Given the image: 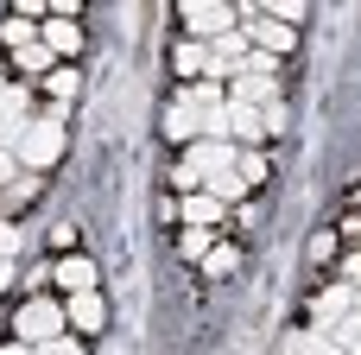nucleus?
Returning <instances> with one entry per match:
<instances>
[{"label":"nucleus","mask_w":361,"mask_h":355,"mask_svg":"<svg viewBox=\"0 0 361 355\" xmlns=\"http://www.w3.org/2000/svg\"><path fill=\"white\" fill-rule=\"evenodd\" d=\"M0 95H6V83H0Z\"/></svg>","instance_id":"29"},{"label":"nucleus","mask_w":361,"mask_h":355,"mask_svg":"<svg viewBox=\"0 0 361 355\" xmlns=\"http://www.w3.org/2000/svg\"><path fill=\"white\" fill-rule=\"evenodd\" d=\"M203 267H209L216 279H222V273H235V248H209V260H203Z\"/></svg>","instance_id":"19"},{"label":"nucleus","mask_w":361,"mask_h":355,"mask_svg":"<svg viewBox=\"0 0 361 355\" xmlns=\"http://www.w3.org/2000/svg\"><path fill=\"white\" fill-rule=\"evenodd\" d=\"M6 273H13V267H6V260H0V292H6Z\"/></svg>","instance_id":"27"},{"label":"nucleus","mask_w":361,"mask_h":355,"mask_svg":"<svg viewBox=\"0 0 361 355\" xmlns=\"http://www.w3.org/2000/svg\"><path fill=\"white\" fill-rule=\"evenodd\" d=\"M57 152H63V121H57V114L32 121L25 140H19V165H25V172H44V165H57Z\"/></svg>","instance_id":"2"},{"label":"nucleus","mask_w":361,"mask_h":355,"mask_svg":"<svg viewBox=\"0 0 361 355\" xmlns=\"http://www.w3.org/2000/svg\"><path fill=\"white\" fill-rule=\"evenodd\" d=\"M63 324H70V318H63L51 299H32V305L19 311V337H25V349H44V343H57V337H63Z\"/></svg>","instance_id":"3"},{"label":"nucleus","mask_w":361,"mask_h":355,"mask_svg":"<svg viewBox=\"0 0 361 355\" xmlns=\"http://www.w3.org/2000/svg\"><path fill=\"white\" fill-rule=\"evenodd\" d=\"M317 324H343L349 311H355V286H330V292H317Z\"/></svg>","instance_id":"8"},{"label":"nucleus","mask_w":361,"mask_h":355,"mask_svg":"<svg viewBox=\"0 0 361 355\" xmlns=\"http://www.w3.org/2000/svg\"><path fill=\"white\" fill-rule=\"evenodd\" d=\"M197 127H203V140H222V146H228V108H209V114H197Z\"/></svg>","instance_id":"16"},{"label":"nucleus","mask_w":361,"mask_h":355,"mask_svg":"<svg viewBox=\"0 0 361 355\" xmlns=\"http://www.w3.org/2000/svg\"><path fill=\"white\" fill-rule=\"evenodd\" d=\"M279 355H349L330 330H305V337H279Z\"/></svg>","instance_id":"7"},{"label":"nucleus","mask_w":361,"mask_h":355,"mask_svg":"<svg viewBox=\"0 0 361 355\" xmlns=\"http://www.w3.org/2000/svg\"><path fill=\"white\" fill-rule=\"evenodd\" d=\"M63 318H70V324H76V330H102V318H108V305H102V299H95V292H76V299H70V311H63Z\"/></svg>","instance_id":"9"},{"label":"nucleus","mask_w":361,"mask_h":355,"mask_svg":"<svg viewBox=\"0 0 361 355\" xmlns=\"http://www.w3.org/2000/svg\"><path fill=\"white\" fill-rule=\"evenodd\" d=\"M235 172H241V184H260V178H267V165H260V159H254V152H247V159H241V165H235Z\"/></svg>","instance_id":"20"},{"label":"nucleus","mask_w":361,"mask_h":355,"mask_svg":"<svg viewBox=\"0 0 361 355\" xmlns=\"http://www.w3.org/2000/svg\"><path fill=\"white\" fill-rule=\"evenodd\" d=\"M0 355H38V349H25V343H13V349H0Z\"/></svg>","instance_id":"26"},{"label":"nucleus","mask_w":361,"mask_h":355,"mask_svg":"<svg viewBox=\"0 0 361 355\" xmlns=\"http://www.w3.org/2000/svg\"><path fill=\"white\" fill-rule=\"evenodd\" d=\"M19 172V152H0V178H13Z\"/></svg>","instance_id":"24"},{"label":"nucleus","mask_w":361,"mask_h":355,"mask_svg":"<svg viewBox=\"0 0 361 355\" xmlns=\"http://www.w3.org/2000/svg\"><path fill=\"white\" fill-rule=\"evenodd\" d=\"M247 38H254V44L267 51V57H286V51L298 44V32H292V25H279V19H267V13H260V19L247 25Z\"/></svg>","instance_id":"5"},{"label":"nucleus","mask_w":361,"mask_h":355,"mask_svg":"<svg viewBox=\"0 0 361 355\" xmlns=\"http://www.w3.org/2000/svg\"><path fill=\"white\" fill-rule=\"evenodd\" d=\"M13 254H19V235H13V229L0 222V260H13Z\"/></svg>","instance_id":"23"},{"label":"nucleus","mask_w":361,"mask_h":355,"mask_svg":"<svg viewBox=\"0 0 361 355\" xmlns=\"http://www.w3.org/2000/svg\"><path fill=\"white\" fill-rule=\"evenodd\" d=\"M165 133H171V140H190V146H197V140H203V127H197V114H190V108H184V102H178V108H171V114H165Z\"/></svg>","instance_id":"14"},{"label":"nucleus","mask_w":361,"mask_h":355,"mask_svg":"<svg viewBox=\"0 0 361 355\" xmlns=\"http://www.w3.org/2000/svg\"><path fill=\"white\" fill-rule=\"evenodd\" d=\"M216 216H222V203H216L209 191H190V197H184V222H190V229H209Z\"/></svg>","instance_id":"11"},{"label":"nucleus","mask_w":361,"mask_h":355,"mask_svg":"<svg viewBox=\"0 0 361 355\" xmlns=\"http://www.w3.org/2000/svg\"><path fill=\"white\" fill-rule=\"evenodd\" d=\"M355 318H361V286H355Z\"/></svg>","instance_id":"28"},{"label":"nucleus","mask_w":361,"mask_h":355,"mask_svg":"<svg viewBox=\"0 0 361 355\" xmlns=\"http://www.w3.org/2000/svg\"><path fill=\"white\" fill-rule=\"evenodd\" d=\"M184 165L203 178V191L216 197V203H235L247 184H241V172H235V146H222V140H197L190 152H184Z\"/></svg>","instance_id":"1"},{"label":"nucleus","mask_w":361,"mask_h":355,"mask_svg":"<svg viewBox=\"0 0 361 355\" xmlns=\"http://www.w3.org/2000/svg\"><path fill=\"white\" fill-rule=\"evenodd\" d=\"M57 286H70V292H95V267H89V260H63V267H57Z\"/></svg>","instance_id":"15"},{"label":"nucleus","mask_w":361,"mask_h":355,"mask_svg":"<svg viewBox=\"0 0 361 355\" xmlns=\"http://www.w3.org/2000/svg\"><path fill=\"white\" fill-rule=\"evenodd\" d=\"M178 241H184V254H190V260H209V248H216V241H209V229H184Z\"/></svg>","instance_id":"18"},{"label":"nucleus","mask_w":361,"mask_h":355,"mask_svg":"<svg viewBox=\"0 0 361 355\" xmlns=\"http://www.w3.org/2000/svg\"><path fill=\"white\" fill-rule=\"evenodd\" d=\"M247 76H273V57L267 51H247Z\"/></svg>","instance_id":"22"},{"label":"nucleus","mask_w":361,"mask_h":355,"mask_svg":"<svg viewBox=\"0 0 361 355\" xmlns=\"http://www.w3.org/2000/svg\"><path fill=\"white\" fill-rule=\"evenodd\" d=\"M44 64H51V44H44V38L19 44V70H44Z\"/></svg>","instance_id":"17"},{"label":"nucleus","mask_w":361,"mask_h":355,"mask_svg":"<svg viewBox=\"0 0 361 355\" xmlns=\"http://www.w3.org/2000/svg\"><path fill=\"white\" fill-rule=\"evenodd\" d=\"M343 273H349V279H361V254H349V267H343Z\"/></svg>","instance_id":"25"},{"label":"nucleus","mask_w":361,"mask_h":355,"mask_svg":"<svg viewBox=\"0 0 361 355\" xmlns=\"http://www.w3.org/2000/svg\"><path fill=\"white\" fill-rule=\"evenodd\" d=\"M38 355H82V343H76V337H57V343H44Z\"/></svg>","instance_id":"21"},{"label":"nucleus","mask_w":361,"mask_h":355,"mask_svg":"<svg viewBox=\"0 0 361 355\" xmlns=\"http://www.w3.org/2000/svg\"><path fill=\"white\" fill-rule=\"evenodd\" d=\"M171 64H178V76H197V70H209V44H197V38H184V44L171 51Z\"/></svg>","instance_id":"12"},{"label":"nucleus","mask_w":361,"mask_h":355,"mask_svg":"<svg viewBox=\"0 0 361 355\" xmlns=\"http://www.w3.org/2000/svg\"><path fill=\"white\" fill-rule=\"evenodd\" d=\"M184 25H190V32H209V38H222V32H235V6L190 0V6H184Z\"/></svg>","instance_id":"4"},{"label":"nucleus","mask_w":361,"mask_h":355,"mask_svg":"<svg viewBox=\"0 0 361 355\" xmlns=\"http://www.w3.org/2000/svg\"><path fill=\"white\" fill-rule=\"evenodd\" d=\"M228 133H235V140H260V133H267V127H260V108L228 102Z\"/></svg>","instance_id":"13"},{"label":"nucleus","mask_w":361,"mask_h":355,"mask_svg":"<svg viewBox=\"0 0 361 355\" xmlns=\"http://www.w3.org/2000/svg\"><path fill=\"white\" fill-rule=\"evenodd\" d=\"M44 44H51V51H63V57H70V51H76V44H82V32H76V19H63V13H51V25H44Z\"/></svg>","instance_id":"10"},{"label":"nucleus","mask_w":361,"mask_h":355,"mask_svg":"<svg viewBox=\"0 0 361 355\" xmlns=\"http://www.w3.org/2000/svg\"><path fill=\"white\" fill-rule=\"evenodd\" d=\"M228 102H241V108H273V102H279V83H273V76H241V83L228 89Z\"/></svg>","instance_id":"6"}]
</instances>
